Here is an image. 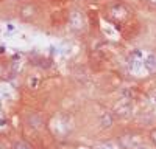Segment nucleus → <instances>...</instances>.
<instances>
[{"label":"nucleus","mask_w":156,"mask_h":149,"mask_svg":"<svg viewBox=\"0 0 156 149\" xmlns=\"http://www.w3.org/2000/svg\"><path fill=\"white\" fill-rule=\"evenodd\" d=\"M103 16L109 23H112L120 31H123L129 23L136 20L134 9L128 3H125L123 0H112V2H109L103 9Z\"/></svg>","instance_id":"f257e3e1"},{"label":"nucleus","mask_w":156,"mask_h":149,"mask_svg":"<svg viewBox=\"0 0 156 149\" xmlns=\"http://www.w3.org/2000/svg\"><path fill=\"white\" fill-rule=\"evenodd\" d=\"M66 25L69 30L76 36H84L89 28V19L83 8L80 6H72L67 9V20Z\"/></svg>","instance_id":"f03ea898"},{"label":"nucleus","mask_w":156,"mask_h":149,"mask_svg":"<svg viewBox=\"0 0 156 149\" xmlns=\"http://www.w3.org/2000/svg\"><path fill=\"white\" fill-rule=\"evenodd\" d=\"M17 16H19V20L23 23H37L42 17V8L39 3L27 0V2H22L19 5Z\"/></svg>","instance_id":"7ed1b4c3"},{"label":"nucleus","mask_w":156,"mask_h":149,"mask_svg":"<svg viewBox=\"0 0 156 149\" xmlns=\"http://www.w3.org/2000/svg\"><path fill=\"white\" fill-rule=\"evenodd\" d=\"M119 144L122 149H153L150 138L139 132H126L120 137Z\"/></svg>","instance_id":"20e7f679"},{"label":"nucleus","mask_w":156,"mask_h":149,"mask_svg":"<svg viewBox=\"0 0 156 149\" xmlns=\"http://www.w3.org/2000/svg\"><path fill=\"white\" fill-rule=\"evenodd\" d=\"M25 124H27L30 129H33V131H41L45 126L44 118H42V115L39 114V112H28L27 117H25Z\"/></svg>","instance_id":"39448f33"},{"label":"nucleus","mask_w":156,"mask_h":149,"mask_svg":"<svg viewBox=\"0 0 156 149\" xmlns=\"http://www.w3.org/2000/svg\"><path fill=\"white\" fill-rule=\"evenodd\" d=\"M142 64H144V70L150 74L156 73V53L154 51H147L144 53V59H142Z\"/></svg>","instance_id":"423d86ee"},{"label":"nucleus","mask_w":156,"mask_h":149,"mask_svg":"<svg viewBox=\"0 0 156 149\" xmlns=\"http://www.w3.org/2000/svg\"><path fill=\"white\" fill-rule=\"evenodd\" d=\"M42 82H44V78L41 76L39 73H31L27 76L25 79V87L28 90H39L42 87Z\"/></svg>","instance_id":"0eeeda50"},{"label":"nucleus","mask_w":156,"mask_h":149,"mask_svg":"<svg viewBox=\"0 0 156 149\" xmlns=\"http://www.w3.org/2000/svg\"><path fill=\"white\" fill-rule=\"evenodd\" d=\"M9 73H11V62L0 58V81L9 79Z\"/></svg>","instance_id":"6e6552de"},{"label":"nucleus","mask_w":156,"mask_h":149,"mask_svg":"<svg viewBox=\"0 0 156 149\" xmlns=\"http://www.w3.org/2000/svg\"><path fill=\"white\" fill-rule=\"evenodd\" d=\"M11 149H34V147L25 140H16V141H12Z\"/></svg>","instance_id":"1a4fd4ad"},{"label":"nucleus","mask_w":156,"mask_h":149,"mask_svg":"<svg viewBox=\"0 0 156 149\" xmlns=\"http://www.w3.org/2000/svg\"><path fill=\"white\" fill-rule=\"evenodd\" d=\"M142 6L151 12H156V0H142Z\"/></svg>","instance_id":"9d476101"},{"label":"nucleus","mask_w":156,"mask_h":149,"mask_svg":"<svg viewBox=\"0 0 156 149\" xmlns=\"http://www.w3.org/2000/svg\"><path fill=\"white\" fill-rule=\"evenodd\" d=\"M148 138H150V141H151L153 147H156V127H154V129H151V131L148 132Z\"/></svg>","instance_id":"9b49d317"},{"label":"nucleus","mask_w":156,"mask_h":149,"mask_svg":"<svg viewBox=\"0 0 156 149\" xmlns=\"http://www.w3.org/2000/svg\"><path fill=\"white\" fill-rule=\"evenodd\" d=\"M95 149H117V146H114V144H111V143H103V144L97 146Z\"/></svg>","instance_id":"f8f14e48"},{"label":"nucleus","mask_w":156,"mask_h":149,"mask_svg":"<svg viewBox=\"0 0 156 149\" xmlns=\"http://www.w3.org/2000/svg\"><path fill=\"white\" fill-rule=\"evenodd\" d=\"M50 2H53V3H64V2H67V0H50Z\"/></svg>","instance_id":"ddd939ff"},{"label":"nucleus","mask_w":156,"mask_h":149,"mask_svg":"<svg viewBox=\"0 0 156 149\" xmlns=\"http://www.w3.org/2000/svg\"><path fill=\"white\" fill-rule=\"evenodd\" d=\"M0 149H5V146H3L2 143H0Z\"/></svg>","instance_id":"4468645a"},{"label":"nucleus","mask_w":156,"mask_h":149,"mask_svg":"<svg viewBox=\"0 0 156 149\" xmlns=\"http://www.w3.org/2000/svg\"><path fill=\"white\" fill-rule=\"evenodd\" d=\"M0 99H2V98H0Z\"/></svg>","instance_id":"2eb2a0df"}]
</instances>
